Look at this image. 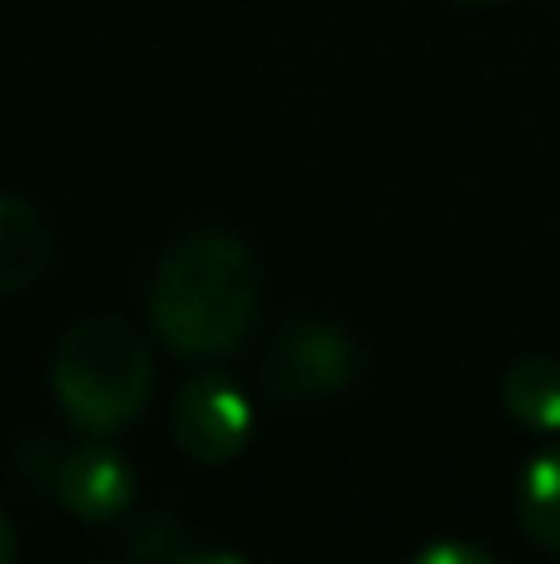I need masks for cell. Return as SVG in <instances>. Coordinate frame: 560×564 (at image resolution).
Wrapping results in <instances>:
<instances>
[{
	"instance_id": "cell-1",
	"label": "cell",
	"mask_w": 560,
	"mask_h": 564,
	"mask_svg": "<svg viewBox=\"0 0 560 564\" xmlns=\"http://www.w3.org/2000/svg\"><path fill=\"white\" fill-rule=\"evenodd\" d=\"M258 312V268L234 234H184L154 268L149 322L169 351L214 361L238 351Z\"/></svg>"
},
{
	"instance_id": "cell-2",
	"label": "cell",
	"mask_w": 560,
	"mask_h": 564,
	"mask_svg": "<svg viewBox=\"0 0 560 564\" xmlns=\"http://www.w3.org/2000/svg\"><path fill=\"white\" fill-rule=\"evenodd\" d=\"M55 401L85 436H115L134 426L154 391V357L144 337L119 317H85L55 351Z\"/></svg>"
},
{
	"instance_id": "cell-3",
	"label": "cell",
	"mask_w": 560,
	"mask_h": 564,
	"mask_svg": "<svg viewBox=\"0 0 560 564\" xmlns=\"http://www.w3.org/2000/svg\"><path fill=\"white\" fill-rule=\"evenodd\" d=\"M258 377L278 401L303 406V401L337 397L353 387L363 377V347L353 341V332L333 327V322H293L263 351Z\"/></svg>"
},
{
	"instance_id": "cell-4",
	"label": "cell",
	"mask_w": 560,
	"mask_h": 564,
	"mask_svg": "<svg viewBox=\"0 0 560 564\" xmlns=\"http://www.w3.org/2000/svg\"><path fill=\"white\" fill-rule=\"evenodd\" d=\"M174 446L198 466H224V460L244 456L248 436H254V406H248L244 387L228 381L224 371H204V377L184 381L174 397Z\"/></svg>"
},
{
	"instance_id": "cell-5",
	"label": "cell",
	"mask_w": 560,
	"mask_h": 564,
	"mask_svg": "<svg viewBox=\"0 0 560 564\" xmlns=\"http://www.w3.org/2000/svg\"><path fill=\"white\" fill-rule=\"evenodd\" d=\"M55 496L79 520H115L134 496V470L109 446H79L55 466Z\"/></svg>"
},
{
	"instance_id": "cell-6",
	"label": "cell",
	"mask_w": 560,
	"mask_h": 564,
	"mask_svg": "<svg viewBox=\"0 0 560 564\" xmlns=\"http://www.w3.org/2000/svg\"><path fill=\"white\" fill-rule=\"evenodd\" d=\"M50 263V234L40 214L20 198L0 194V297H15L45 273Z\"/></svg>"
},
{
	"instance_id": "cell-7",
	"label": "cell",
	"mask_w": 560,
	"mask_h": 564,
	"mask_svg": "<svg viewBox=\"0 0 560 564\" xmlns=\"http://www.w3.org/2000/svg\"><path fill=\"white\" fill-rule=\"evenodd\" d=\"M516 525L526 540L560 555V446L536 451L516 476Z\"/></svg>"
},
{
	"instance_id": "cell-8",
	"label": "cell",
	"mask_w": 560,
	"mask_h": 564,
	"mask_svg": "<svg viewBox=\"0 0 560 564\" xmlns=\"http://www.w3.org/2000/svg\"><path fill=\"white\" fill-rule=\"evenodd\" d=\"M502 401L526 431L560 436V361L556 357H526L506 371Z\"/></svg>"
},
{
	"instance_id": "cell-9",
	"label": "cell",
	"mask_w": 560,
	"mask_h": 564,
	"mask_svg": "<svg viewBox=\"0 0 560 564\" xmlns=\"http://www.w3.org/2000/svg\"><path fill=\"white\" fill-rule=\"evenodd\" d=\"M412 564H496V560L476 545H462V540H442V545H427Z\"/></svg>"
},
{
	"instance_id": "cell-10",
	"label": "cell",
	"mask_w": 560,
	"mask_h": 564,
	"mask_svg": "<svg viewBox=\"0 0 560 564\" xmlns=\"http://www.w3.org/2000/svg\"><path fill=\"white\" fill-rule=\"evenodd\" d=\"M174 564H248V560L234 555V550H189V555H179Z\"/></svg>"
},
{
	"instance_id": "cell-11",
	"label": "cell",
	"mask_w": 560,
	"mask_h": 564,
	"mask_svg": "<svg viewBox=\"0 0 560 564\" xmlns=\"http://www.w3.org/2000/svg\"><path fill=\"white\" fill-rule=\"evenodd\" d=\"M15 560V525H10V516L0 510V564Z\"/></svg>"
}]
</instances>
